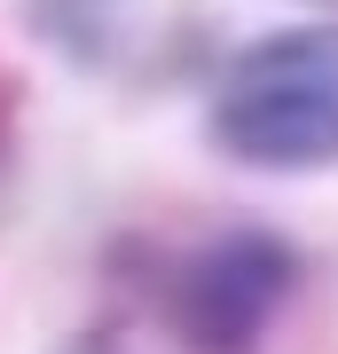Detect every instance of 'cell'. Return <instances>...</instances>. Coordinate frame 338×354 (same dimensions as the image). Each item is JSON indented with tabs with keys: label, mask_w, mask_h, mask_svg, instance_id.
Here are the masks:
<instances>
[{
	"label": "cell",
	"mask_w": 338,
	"mask_h": 354,
	"mask_svg": "<svg viewBox=\"0 0 338 354\" xmlns=\"http://www.w3.org/2000/svg\"><path fill=\"white\" fill-rule=\"evenodd\" d=\"M0 127H8V95H0Z\"/></svg>",
	"instance_id": "3"
},
{
	"label": "cell",
	"mask_w": 338,
	"mask_h": 354,
	"mask_svg": "<svg viewBox=\"0 0 338 354\" xmlns=\"http://www.w3.org/2000/svg\"><path fill=\"white\" fill-rule=\"evenodd\" d=\"M299 291V252L267 228H236V236L197 244L173 283H165V323L189 354H260L276 315Z\"/></svg>",
	"instance_id": "2"
},
{
	"label": "cell",
	"mask_w": 338,
	"mask_h": 354,
	"mask_svg": "<svg viewBox=\"0 0 338 354\" xmlns=\"http://www.w3.org/2000/svg\"><path fill=\"white\" fill-rule=\"evenodd\" d=\"M213 142L260 174H307L338 158V24L276 32L228 64Z\"/></svg>",
	"instance_id": "1"
}]
</instances>
